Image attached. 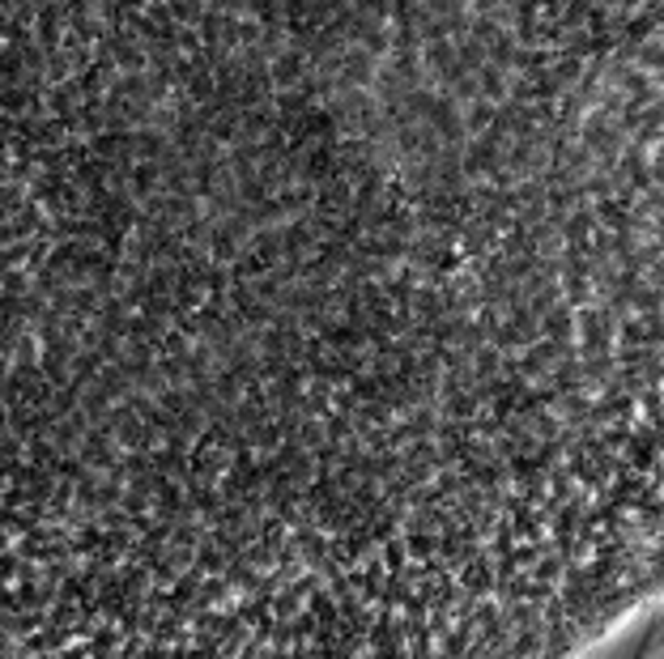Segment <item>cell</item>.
<instances>
[{
    "mask_svg": "<svg viewBox=\"0 0 664 659\" xmlns=\"http://www.w3.org/2000/svg\"><path fill=\"white\" fill-rule=\"evenodd\" d=\"M664 523V0H0V621L554 651Z\"/></svg>",
    "mask_w": 664,
    "mask_h": 659,
    "instance_id": "6da1fadb",
    "label": "cell"
}]
</instances>
